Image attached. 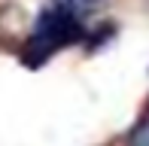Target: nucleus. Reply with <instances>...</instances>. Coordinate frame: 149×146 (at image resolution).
<instances>
[{
	"instance_id": "1",
	"label": "nucleus",
	"mask_w": 149,
	"mask_h": 146,
	"mask_svg": "<svg viewBox=\"0 0 149 146\" xmlns=\"http://www.w3.org/2000/svg\"><path fill=\"white\" fill-rule=\"evenodd\" d=\"M82 37V22H79V12L73 6L58 3L55 9L43 12V18L37 22L33 34L28 40V49H24V61L31 67H40L46 58H52L58 49L76 43Z\"/></svg>"
}]
</instances>
